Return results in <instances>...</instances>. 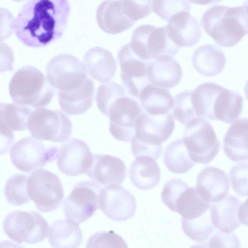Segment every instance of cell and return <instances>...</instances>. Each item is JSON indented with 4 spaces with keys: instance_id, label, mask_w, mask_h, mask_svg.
Instances as JSON below:
<instances>
[{
    "instance_id": "603a6c76",
    "label": "cell",
    "mask_w": 248,
    "mask_h": 248,
    "mask_svg": "<svg viewBox=\"0 0 248 248\" xmlns=\"http://www.w3.org/2000/svg\"><path fill=\"white\" fill-rule=\"evenodd\" d=\"M242 203L235 196L226 195L210 205V219L215 228L221 232H231L240 225L239 210Z\"/></svg>"
},
{
    "instance_id": "7402d4cb",
    "label": "cell",
    "mask_w": 248,
    "mask_h": 248,
    "mask_svg": "<svg viewBox=\"0 0 248 248\" xmlns=\"http://www.w3.org/2000/svg\"><path fill=\"white\" fill-rule=\"evenodd\" d=\"M168 22L167 34L179 47H191L199 41L201 31L199 23L189 12L178 13Z\"/></svg>"
},
{
    "instance_id": "5bb4252c",
    "label": "cell",
    "mask_w": 248,
    "mask_h": 248,
    "mask_svg": "<svg viewBox=\"0 0 248 248\" xmlns=\"http://www.w3.org/2000/svg\"><path fill=\"white\" fill-rule=\"evenodd\" d=\"M59 152L58 147H46L40 140L29 136L13 145L10 149V155L12 163L18 170L30 173L43 168L46 164L56 159Z\"/></svg>"
},
{
    "instance_id": "30bf717a",
    "label": "cell",
    "mask_w": 248,
    "mask_h": 248,
    "mask_svg": "<svg viewBox=\"0 0 248 248\" xmlns=\"http://www.w3.org/2000/svg\"><path fill=\"white\" fill-rule=\"evenodd\" d=\"M182 140L190 158L194 162L209 163L220 147L212 125L203 118L194 119L185 125Z\"/></svg>"
},
{
    "instance_id": "ee69618b",
    "label": "cell",
    "mask_w": 248,
    "mask_h": 248,
    "mask_svg": "<svg viewBox=\"0 0 248 248\" xmlns=\"http://www.w3.org/2000/svg\"><path fill=\"white\" fill-rule=\"evenodd\" d=\"M0 248H24L12 241H2L0 242Z\"/></svg>"
},
{
    "instance_id": "44dd1931",
    "label": "cell",
    "mask_w": 248,
    "mask_h": 248,
    "mask_svg": "<svg viewBox=\"0 0 248 248\" xmlns=\"http://www.w3.org/2000/svg\"><path fill=\"white\" fill-rule=\"evenodd\" d=\"M96 19L99 28L110 34L123 32L135 24L128 16L123 0L103 1L98 7Z\"/></svg>"
},
{
    "instance_id": "e575fe53",
    "label": "cell",
    "mask_w": 248,
    "mask_h": 248,
    "mask_svg": "<svg viewBox=\"0 0 248 248\" xmlns=\"http://www.w3.org/2000/svg\"><path fill=\"white\" fill-rule=\"evenodd\" d=\"M192 91L178 93L173 99L172 114L178 121L185 125L192 120L199 118L194 110L192 100Z\"/></svg>"
},
{
    "instance_id": "ba28073f",
    "label": "cell",
    "mask_w": 248,
    "mask_h": 248,
    "mask_svg": "<svg viewBox=\"0 0 248 248\" xmlns=\"http://www.w3.org/2000/svg\"><path fill=\"white\" fill-rule=\"evenodd\" d=\"M46 74L47 80L58 93L77 91L93 82L83 62L68 54H59L51 58L46 66Z\"/></svg>"
},
{
    "instance_id": "d590c367",
    "label": "cell",
    "mask_w": 248,
    "mask_h": 248,
    "mask_svg": "<svg viewBox=\"0 0 248 248\" xmlns=\"http://www.w3.org/2000/svg\"><path fill=\"white\" fill-rule=\"evenodd\" d=\"M152 11L163 19L168 21L175 15L182 12H189V1L182 0H152Z\"/></svg>"
},
{
    "instance_id": "cb8c5ba5",
    "label": "cell",
    "mask_w": 248,
    "mask_h": 248,
    "mask_svg": "<svg viewBox=\"0 0 248 248\" xmlns=\"http://www.w3.org/2000/svg\"><path fill=\"white\" fill-rule=\"evenodd\" d=\"M83 63L86 73L102 83L110 81L116 70L112 53L100 46L90 48L84 55Z\"/></svg>"
},
{
    "instance_id": "60d3db41",
    "label": "cell",
    "mask_w": 248,
    "mask_h": 248,
    "mask_svg": "<svg viewBox=\"0 0 248 248\" xmlns=\"http://www.w3.org/2000/svg\"><path fill=\"white\" fill-rule=\"evenodd\" d=\"M15 19L9 10L0 7V41L7 39L15 32Z\"/></svg>"
},
{
    "instance_id": "4fadbf2b",
    "label": "cell",
    "mask_w": 248,
    "mask_h": 248,
    "mask_svg": "<svg viewBox=\"0 0 248 248\" xmlns=\"http://www.w3.org/2000/svg\"><path fill=\"white\" fill-rule=\"evenodd\" d=\"M26 186L29 199L42 212L56 209L64 198L63 187L59 178L46 170L33 171L28 176Z\"/></svg>"
},
{
    "instance_id": "bcb514c9",
    "label": "cell",
    "mask_w": 248,
    "mask_h": 248,
    "mask_svg": "<svg viewBox=\"0 0 248 248\" xmlns=\"http://www.w3.org/2000/svg\"><path fill=\"white\" fill-rule=\"evenodd\" d=\"M190 248H207L206 243H200L192 246Z\"/></svg>"
},
{
    "instance_id": "d4e9b609",
    "label": "cell",
    "mask_w": 248,
    "mask_h": 248,
    "mask_svg": "<svg viewBox=\"0 0 248 248\" xmlns=\"http://www.w3.org/2000/svg\"><path fill=\"white\" fill-rule=\"evenodd\" d=\"M248 134L247 118L236 119L227 130L223 140V150L232 161L248 159Z\"/></svg>"
},
{
    "instance_id": "1f68e13d",
    "label": "cell",
    "mask_w": 248,
    "mask_h": 248,
    "mask_svg": "<svg viewBox=\"0 0 248 248\" xmlns=\"http://www.w3.org/2000/svg\"><path fill=\"white\" fill-rule=\"evenodd\" d=\"M31 112L32 110L25 106L13 103H0V122L12 131L26 130Z\"/></svg>"
},
{
    "instance_id": "7a4b0ae2",
    "label": "cell",
    "mask_w": 248,
    "mask_h": 248,
    "mask_svg": "<svg viewBox=\"0 0 248 248\" xmlns=\"http://www.w3.org/2000/svg\"><path fill=\"white\" fill-rule=\"evenodd\" d=\"M120 84L109 81L97 89L98 108L110 120L109 130L118 140L130 141L135 132V124L144 112L139 103Z\"/></svg>"
},
{
    "instance_id": "52a82bcc",
    "label": "cell",
    "mask_w": 248,
    "mask_h": 248,
    "mask_svg": "<svg viewBox=\"0 0 248 248\" xmlns=\"http://www.w3.org/2000/svg\"><path fill=\"white\" fill-rule=\"evenodd\" d=\"M129 44L134 55L146 62L173 58L180 48L169 37L166 26L150 24L135 28Z\"/></svg>"
},
{
    "instance_id": "ffe728a7",
    "label": "cell",
    "mask_w": 248,
    "mask_h": 248,
    "mask_svg": "<svg viewBox=\"0 0 248 248\" xmlns=\"http://www.w3.org/2000/svg\"><path fill=\"white\" fill-rule=\"evenodd\" d=\"M229 187L227 174L217 167H205L197 176L195 188L202 198L209 202L223 199L227 195Z\"/></svg>"
},
{
    "instance_id": "f546056e",
    "label": "cell",
    "mask_w": 248,
    "mask_h": 248,
    "mask_svg": "<svg viewBox=\"0 0 248 248\" xmlns=\"http://www.w3.org/2000/svg\"><path fill=\"white\" fill-rule=\"evenodd\" d=\"M138 98L143 110L152 115L165 114L173 105V98L169 90L151 84L142 90Z\"/></svg>"
},
{
    "instance_id": "8992f818",
    "label": "cell",
    "mask_w": 248,
    "mask_h": 248,
    "mask_svg": "<svg viewBox=\"0 0 248 248\" xmlns=\"http://www.w3.org/2000/svg\"><path fill=\"white\" fill-rule=\"evenodd\" d=\"M9 90L16 104L36 108L48 106L55 93L54 88L42 72L30 65L15 72L10 81Z\"/></svg>"
},
{
    "instance_id": "8fae6325",
    "label": "cell",
    "mask_w": 248,
    "mask_h": 248,
    "mask_svg": "<svg viewBox=\"0 0 248 248\" xmlns=\"http://www.w3.org/2000/svg\"><path fill=\"white\" fill-rule=\"evenodd\" d=\"M27 128L36 140L63 142L69 139L72 125L63 111L42 108L32 111Z\"/></svg>"
},
{
    "instance_id": "7c38bea8",
    "label": "cell",
    "mask_w": 248,
    "mask_h": 248,
    "mask_svg": "<svg viewBox=\"0 0 248 248\" xmlns=\"http://www.w3.org/2000/svg\"><path fill=\"white\" fill-rule=\"evenodd\" d=\"M3 229L9 238L19 244H34L44 240L49 225L43 216L36 211L17 210L7 215Z\"/></svg>"
},
{
    "instance_id": "484cf974",
    "label": "cell",
    "mask_w": 248,
    "mask_h": 248,
    "mask_svg": "<svg viewBox=\"0 0 248 248\" xmlns=\"http://www.w3.org/2000/svg\"><path fill=\"white\" fill-rule=\"evenodd\" d=\"M192 63L200 74L212 77L220 73L226 62L224 53L216 46L204 45L196 48L193 52Z\"/></svg>"
},
{
    "instance_id": "e0dca14e",
    "label": "cell",
    "mask_w": 248,
    "mask_h": 248,
    "mask_svg": "<svg viewBox=\"0 0 248 248\" xmlns=\"http://www.w3.org/2000/svg\"><path fill=\"white\" fill-rule=\"evenodd\" d=\"M98 206L107 217L117 221L132 217L137 207L134 196L117 185L102 188L99 195Z\"/></svg>"
},
{
    "instance_id": "d6986e66",
    "label": "cell",
    "mask_w": 248,
    "mask_h": 248,
    "mask_svg": "<svg viewBox=\"0 0 248 248\" xmlns=\"http://www.w3.org/2000/svg\"><path fill=\"white\" fill-rule=\"evenodd\" d=\"M85 174L99 184L120 185L127 175V168L120 158L104 154H93L91 165Z\"/></svg>"
},
{
    "instance_id": "836d02e7",
    "label": "cell",
    "mask_w": 248,
    "mask_h": 248,
    "mask_svg": "<svg viewBox=\"0 0 248 248\" xmlns=\"http://www.w3.org/2000/svg\"><path fill=\"white\" fill-rule=\"evenodd\" d=\"M27 178L26 175L16 174L7 180L4 186V194L9 203L19 206L29 202L26 186Z\"/></svg>"
},
{
    "instance_id": "d6a6232c",
    "label": "cell",
    "mask_w": 248,
    "mask_h": 248,
    "mask_svg": "<svg viewBox=\"0 0 248 248\" xmlns=\"http://www.w3.org/2000/svg\"><path fill=\"white\" fill-rule=\"evenodd\" d=\"M181 225L184 234L193 241L198 242L208 240L214 230L210 217L206 213L192 220L182 218Z\"/></svg>"
},
{
    "instance_id": "ab89813d",
    "label": "cell",
    "mask_w": 248,
    "mask_h": 248,
    "mask_svg": "<svg viewBox=\"0 0 248 248\" xmlns=\"http://www.w3.org/2000/svg\"><path fill=\"white\" fill-rule=\"evenodd\" d=\"M206 244L207 248H240L239 240L233 232H217Z\"/></svg>"
},
{
    "instance_id": "f1b7e54d",
    "label": "cell",
    "mask_w": 248,
    "mask_h": 248,
    "mask_svg": "<svg viewBox=\"0 0 248 248\" xmlns=\"http://www.w3.org/2000/svg\"><path fill=\"white\" fill-rule=\"evenodd\" d=\"M132 183L142 190L154 187L161 179V171L155 160L150 157H136L132 163L129 171Z\"/></svg>"
},
{
    "instance_id": "277c9868",
    "label": "cell",
    "mask_w": 248,
    "mask_h": 248,
    "mask_svg": "<svg viewBox=\"0 0 248 248\" xmlns=\"http://www.w3.org/2000/svg\"><path fill=\"white\" fill-rule=\"evenodd\" d=\"M248 12L247 2L235 7L216 5L203 13L201 25L217 44L231 47L247 34Z\"/></svg>"
},
{
    "instance_id": "b9f144b4",
    "label": "cell",
    "mask_w": 248,
    "mask_h": 248,
    "mask_svg": "<svg viewBox=\"0 0 248 248\" xmlns=\"http://www.w3.org/2000/svg\"><path fill=\"white\" fill-rule=\"evenodd\" d=\"M14 62L13 50L7 44L0 41V73L13 71Z\"/></svg>"
},
{
    "instance_id": "5b68a950",
    "label": "cell",
    "mask_w": 248,
    "mask_h": 248,
    "mask_svg": "<svg viewBox=\"0 0 248 248\" xmlns=\"http://www.w3.org/2000/svg\"><path fill=\"white\" fill-rule=\"evenodd\" d=\"M174 126V117L170 111L158 115L144 111L135 122L134 134L131 140L133 156L157 159L162 155V143L171 135Z\"/></svg>"
},
{
    "instance_id": "f35d334b",
    "label": "cell",
    "mask_w": 248,
    "mask_h": 248,
    "mask_svg": "<svg viewBox=\"0 0 248 248\" xmlns=\"http://www.w3.org/2000/svg\"><path fill=\"white\" fill-rule=\"evenodd\" d=\"M129 18L135 23L152 12L151 0H123Z\"/></svg>"
},
{
    "instance_id": "4316f807",
    "label": "cell",
    "mask_w": 248,
    "mask_h": 248,
    "mask_svg": "<svg viewBox=\"0 0 248 248\" xmlns=\"http://www.w3.org/2000/svg\"><path fill=\"white\" fill-rule=\"evenodd\" d=\"M48 239L53 248H77L83 234L79 225L68 219H58L50 226Z\"/></svg>"
},
{
    "instance_id": "74e56055",
    "label": "cell",
    "mask_w": 248,
    "mask_h": 248,
    "mask_svg": "<svg viewBox=\"0 0 248 248\" xmlns=\"http://www.w3.org/2000/svg\"><path fill=\"white\" fill-rule=\"evenodd\" d=\"M232 188L239 196L248 195V162H240L233 166L229 172Z\"/></svg>"
},
{
    "instance_id": "9a60e30c",
    "label": "cell",
    "mask_w": 248,
    "mask_h": 248,
    "mask_svg": "<svg viewBox=\"0 0 248 248\" xmlns=\"http://www.w3.org/2000/svg\"><path fill=\"white\" fill-rule=\"evenodd\" d=\"M92 181L76 184L63 202L65 216L79 224L91 217L98 208V198L102 189Z\"/></svg>"
},
{
    "instance_id": "9c48e42d",
    "label": "cell",
    "mask_w": 248,
    "mask_h": 248,
    "mask_svg": "<svg viewBox=\"0 0 248 248\" xmlns=\"http://www.w3.org/2000/svg\"><path fill=\"white\" fill-rule=\"evenodd\" d=\"M161 198L168 208L187 220L199 217L210 207L195 187L189 186L181 178H173L165 184Z\"/></svg>"
},
{
    "instance_id": "4dcf8cb0",
    "label": "cell",
    "mask_w": 248,
    "mask_h": 248,
    "mask_svg": "<svg viewBox=\"0 0 248 248\" xmlns=\"http://www.w3.org/2000/svg\"><path fill=\"white\" fill-rule=\"evenodd\" d=\"M164 162L167 168L175 173H185L195 164L189 156L182 138L173 141L165 147Z\"/></svg>"
},
{
    "instance_id": "ac0fdd59",
    "label": "cell",
    "mask_w": 248,
    "mask_h": 248,
    "mask_svg": "<svg viewBox=\"0 0 248 248\" xmlns=\"http://www.w3.org/2000/svg\"><path fill=\"white\" fill-rule=\"evenodd\" d=\"M92 155L85 142L75 138L69 139L61 144L57 157V167L66 175H81L89 168Z\"/></svg>"
},
{
    "instance_id": "6da1fadb",
    "label": "cell",
    "mask_w": 248,
    "mask_h": 248,
    "mask_svg": "<svg viewBox=\"0 0 248 248\" xmlns=\"http://www.w3.org/2000/svg\"><path fill=\"white\" fill-rule=\"evenodd\" d=\"M69 13L66 0H29L15 19V33L27 46H45L63 35Z\"/></svg>"
},
{
    "instance_id": "f6af8a7d",
    "label": "cell",
    "mask_w": 248,
    "mask_h": 248,
    "mask_svg": "<svg viewBox=\"0 0 248 248\" xmlns=\"http://www.w3.org/2000/svg\"><path fill=\"white\" fill-rule=\"evenodd\" d=\"M220 1H214V0H199V1H194L191 0L189 2H192L193 3H196L198 4H212V3L218 2Z\"/></svg>"
},
{
    "instance_id": "3957f363",
    "label": "cell",
    "mask_w": 248,
    "mask_h": 248,
    "mask_svg": "<svg viewBox=\"0 0 248 248\" xmlns=\"http://www.w3.org/2000/svg\"><path fill=\"white\" fill-rule=\"evenodd\" d=\"M193 106L199 118L219 120L227 123L241 113L242 96L234 91L213 82H204L192 91Z\"/></svg>"
},
{
    "instance_id": "83f0119b",
    "label": "cell",
    "mask_w": 248,
    "mask_h": 248,
    "mask_svg": "<svg viewBox=\"0 0 248 248\" xmlns=\"http://www.w3.org/2000/svg\"><path fill=\"white\" fill-rule=\"evenodd\" d=\"M148 75L150 84L162 88H170L180 83L182 72L178 62L169 58L149 62Z\"/></svg>"
},
{
    "instance_id": "2e32d148",
    "label": "cell",
    "mask_w": 248,
    "mask_h": 248,
    "mask_svg": "<svg viewBox=\"0 0 248 248\" xmlns=\"http://www.w3.org/2000/svg\"><path fill=\"white\" fill-rule=\"evenodd\" d=\"M117 58L120 67V77L128 94L138 98L142 90L150 84L148 71L149 62L141 60L131 50L129 44L119 49Z\"/></svg>"
},
{
    "instance_id": "8d00e7d4",
    "label": "cell",
    "mask_w": 248,
    "mask_h": 248,
    "mask_svg": "<svg viewBox=\"0 0 248 248\" xmlns=\"http://www.w3.org/2000/svg\"><path fill=\"white\" fill-rule=\"evenodd\" d=\"M85 248H128L123 238L113 231L97 232L88 239Z\"/></svg>"
},
{
    "instance_id": "7bdbcfd3",
    "label": "cell",
    "mask_w": 248,
    "mask_h": 248,
    "mask_svg": "<svg viewBox=\"0 0 248 248\" xmlns=\"http://www.w3.org/2000/svg\"><path fill=\"white\" fill-rule=\"evenodd\" d=\"M14 140L13 131L0 122V155L5 154L8 151Z\"/></svg>"
}]
</instances>
